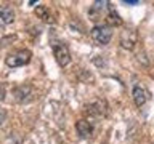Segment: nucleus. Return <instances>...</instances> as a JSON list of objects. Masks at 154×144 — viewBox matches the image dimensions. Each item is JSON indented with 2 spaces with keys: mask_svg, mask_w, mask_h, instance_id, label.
I'll use <instances>...</instances> for the list:
<instances>
[{
  "mask_svg": "<svg viewBox=\"0 0 154 144\" xmlns=\"http://www.w3.org/2000/svg\"><path fill=\"white\" fill-rule=\"evenodd\" d=\"M31 56H32V53L29 50H19L14 53H10L5 58V62H7L8 67H21V66H26L31 61Z\"/></svg>",
  "mask_w": 154,
  "mask_h": 144,
  "instance_id": "obj_1",
  "label": "nucleus"
},
{
  "mask_svg": "<svg viewBox=\"0 0 154 144\" xmlns=\"http://www.w3.org/2000/svg\"><path fill=\"white\" fill-rule=\"evenodd\" d=\"M112 37V31L108 26H95L91 29V38L98 43V45H108Z\"/></svg>",
  "mask_w": 154,
  "mask_h": 144,
  "instance_id": "obj_2",
  "label": "nucleus"
},
{
  "mask_svg": "<svg viewBox=\"0 0 154 144\" xmlns=\"http://www.w3.org/2000/svg\"><path fill=\"white\" fill-rule=\"evenodd\" d=\"M53 55H55L56 61L60 66H67L71 62V53H69V48L66 45H63V43H56L55 46H53Z\"/></svg>",
  "mask_w": 154,
  "mask_h": 144,
  "instance_id": "obj_3",
  "label": "nucleus"
},
{
  "mask_svg": "<svg viewBox=\"0 0 154 144\" xmlns=\"http://www.w3.org/2000/svg\"><path fill=\"white\" fill-rule=\"evenodd\" d=\"M75 131H77V134H79V138L87 139V138L91 136V133H93V127H91L87 120H77Z\"/></svg>",
  "mask_w": 154,
  "mask_h": 144,
  "instance_id": "obj_4",
  "label": "nucleus"
},
{
  "mask_svg": "<svg viewBox=\"0 0 154 144\" xmlns=\"http://www.w3.org/2000/svg\"><path fill=\"white\" fill-rule=\"evenodd\" d=\"M14 21V11L11 7H3L0 10V27L7 26V24H11Z\"/></svg>",
  "mask_w": 154,
  "mask_h": 144,
  "instance_id": "obj_5",
  "label": "nucleus"
},
{
  "mask_svg": "<svg viewBox=\"0 0 154 144\" xmlns=\"http://www.w3.org/2000/svg\"><path fill=\"white\" fill-rule=\"evenodd\" d=\"M133 101H135V104H137L138 107L144 106V103L148 101V93H146V90H144L143 86L137 85L133 88Z\"/></svg>",
  "mask_w": 154,
  "mask_h": 144,
  "instance_id": "obj_6",
  "label": "nucleus"
},
{
  "mask_svg": "<svg viewBox=\"0 0 154 144\" xmlns=\"http://www.w3.org/2000/svg\"><path fill=\"white\" fill-rule=\"evenodd\" d=\"M29 93H31V86H26V85H23V86L14 90V96H16V99L19 103H26L27 101L26 96H29Z\"/></svg>",
  "mask_w": 154,
  "mask_h": 144,
  "instance_id": "obj_7",
  "label": "nucleus"
},
{
  "mask_svg": "<svg viewBox=\"0 0 154 144\" xmlns=\"http://www.w3.org/2000/svg\"><path fill=\"white\" fill-rule=\"evenodd\" d=\"M135 32L132 34V37H127L125 34H122V37H120V45H122L124 48H127V50H133L135 46Z\"/></svg>",
  "mask_w": 154,
  "mask_h": 144,
  "instance_id": "obj_8",
  "label": "nucleus"
},
{
  "mask_svg": "<svg viewBox=\"0 0 154 144\" xmlns=\"http://www.w3.org/2000/svg\"><path fill=\"white\" fill-rule=\"evenodd\" d=\"M35 14L40 19H43V21H47V22L51 21L50 19V11H48V8L45 7V5H38V7L35 8Z\"/></svg>",
  "mask_w": 154,
  "mask_h": 144,
  "instance_id": "obj_9",
  "label": "nucleus"
},
{
  "mask_svg": "<svg viewBox=\"0 0 154 144\" xmlns=\"http://www.w3.org/2000/svg\"><path fill=\"white\" fill-rule=\"evenodd\" d=\"M108 22L112 24V26H114V24H116V26H120V24H122V21H120V16L114 11V10H111L109 14H108Z\"/></svg>",
  "mask_w": 154,
  "mask_h": 144,
  "instance_id": "obj_10",
  "label": "nucleus"
},
{
  "mask_svg": "<svg viewBox=\"0 0 154 144\" xmlns=\"http://www.w3.org/2000/svg\"><path fill=\"white\" fill-rule=\"evenodd\" d=\"M5 117H7V114H5V110H3V109H0V127L3 125V122H5Z\"/></svg>",
  "mask_w": 154,
  "mask_h": 144,
  "instance_id": "obj_11",
  "label": "nucleus"
},
{
  "mask_svg": "<svg viewBox=\"0 0 154 144\" xmlns=\"http://www.w3.org/2000/svg\"><path fill=\"white\" fill-rule=\"evenodd\" d=\"M3 99H5V86L0 85V101H3Z\"/></svg>",
  "mask_w": 154,
  "mask_h": 144,
  "instance_id": "obj_12",
  "label": "nucleus"
},
{
  "mask_svg": "<svg viewBox=\"0 0 154 144\" xmlns=\"http://www.w3.org/2000/svg\"><path fill=\"white\" fill-rule=\"evenodd\" d=\"M124 3H127V5H138V0H125Z\"/></svg>",
  "mask_w": 154,
  "mask_h": 144,
  "instance_id": "obj_13",
  "label": "nucleus"
}]
</instances>
